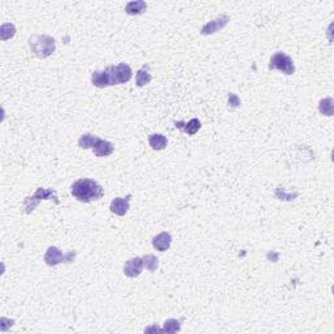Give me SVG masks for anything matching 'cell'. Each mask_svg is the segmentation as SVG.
I'll list each match as a JSON object with an SVG mask.
<instances>
[{
	"mask_svg": "<svg viewBox=\"0 0 334 334\" xmlns=\"http://www.w3.org/2000/svg\"><path fill=\"white\" fill-rule=\"evenodd\" d=\"M72 196L80 202H92L103 197V188L93 179H79L72 184Z\"/></svg>",
	"mask_w": 334,
	"mask_h": 334,
	"instance_id": "obj_1",
	"label": "cell"
},
{
	"mask_svg": "<svg viewBox=\"0 0 334 334\" xmlns=\"http://www.w3.org/2000/svg\"><path fill=\"white\" fill-rule=\"evenodd\" d=\"M29 47L37 58L46 59L55 52L56 42L50 35L35 34L29 38Z\"/></svg>",
	"mask_w": 334,
	"mask_h": 334,
	"instance_id": "obj_2",
	"label": "cell"
},
{
	"mask_svg": "<svg viewBox=\"0 0 334 334\" xmlns=\"http://www.w3.org/2000/svg\"><path fill=\"white\" fill-rule=\"evenodd\" d=\"M42 200H51L54 201L56 205H59L56 191H54V189H46V188H38L37 191L34 192L33 196L25 197V200H24V210H25V213L30 214L32 212H34V209L37 208L39 201Z\"/></svg>",
	"mask_w": 334,
	"mask_h": 334,
	"instance_id": "obj_3",
	"label": "cell"
},
{
	"mask_svg": "<svg viewBox=\"0 0 334 334\" xmlns=\"http://www.w3.org/2000/svg\"><path fill=\"white\" fill-rule=\"evenodd\" d=\"M92 84L96 88L100 89L117 85V76H115V66H109L107 68H104V71L93 72Z\"/></svg>",
	"mask_w": 334,
	"mask_h": 334,
	"instance_id": "obj_4",
	"label": "cell"
},
{
	"mask_svg": "<svg viewBox=\"0 0 334 334\" xmlns=\"http://www.w3.org/2000/svg\"><path fill=\"white\" fill-rule=\"evenodd\" d=\"M269 69H277L281 71L284 75H294L295 73V66L292 59L286 55L284 52H276L270 58V63H269Z\"/></svg>",
	"mask_w": 334,
	"mask_h": 334,
	"instance_id": "obj_5",
	"label": "cell"
},
{
	"mask_svg": "<svg viewBox=\"0 0 334 334\" xmlns=\"http://www.w3.org/2000/svg\"><path fill=\"white\" fill-rule=\"evenodd\" d=\"M73 259H75V252H69L67 255H64L58 247L54 246L49 247L46 253H45V261H46L49 267H56V265L64 263V261L71 263Z\"/></svg>",
	"mask_w": 334,
	"mask_h": 334,
	"instance_id": "obj_6",
	"label": "cell"
},
{
	"mask_svg": "<svg viewBox=\"0 0 334 334\" xmlns=\"http://www.w3.org/2000/svg\"><path fill=\"white\" fill-rule=\"evenodd\" d=\"M229 21H230L229 16L222 15V16L217 17V18H214V20L206 22V24L201 28L200 33L202 34V35H212V34L217 33V32L223 29V28L229 24Z\"/></svg>",
	"mask_w": 334,
	"mask_h": 334,
	"instance_id": "obj_7",
	"label": "cell"
},
{
	"mask_svg": "<svg viewBox=\"0 0 334 334\" xmlns=\"http://www.w3.org/2000/svg\"><path fill=\"white\" fill-rule=\"evenodd\" d=\"M131 199H132L131 195H128L127 197H115V199L111 201V204H110V210H111L114 214L123 217V216H125V214L128 213V210H130Z\"/></svg>",
	"mask_w": 334,
	"mask_h": 334,
	"instance_id": "obj_8",
	"label": "cell"
},
{
	"mask_svg": "<svg viewBox=\"0 0 334 334\" xmlns=\"http://www.w3.org/2000/svg\"><path fill=\"white\" fill-rule=\"evenodd\" d=\"M142 269H144V261L142 257H132L124 264V274L128 278H136L141 274Z\"/></svg>",
	"mask_w": 334,
	"mask_h": 334,
	"instance_id": "obj_9",
	"label": "cell"
},
{
	"mask_svg": "<svg viewBox=\"0 0 334 334\" xmlns=\"http://www.w3.org/2000/svg\"><path fill=\"white\" fill-rule=\"evenodd\" d=\"M114 150H115L114 144H111V142L107 141V140H103V138H100V141L97 142V145L93 148V153H94V155L100 157V158H102V157H109V155L113 154Z\"/></svg>",
	"mask_w": 334,
	"mask_h": 334,
	"instance_id": "obj_10",
	"label": "cell"
},
{
	"mask_svg": "<svg viewBox=\"0 0 334 334\" xmlns=\"http://www.w3.org/2000/svg\"><path fill=\"white\" fill-rule=\"evenodd\" d=\"M172 243V236L168 233H161L157 236L153 238L151 240V244L154 247L155 250H159V252H165L170 247H171Z\"/></svg>",
	"mask_w": 334,
	"mask_h": 334,
	"instance_id": "obj_11",
	"label": "cell"
},
{
	"mask_svg": "<svg viewBox=\"0 0 334 334\" xmlns=\"http://www.w3.org/2000/svg\"><path fill=\"white\" fill-rule=\"evenodd\" d=\"M175 127L178 130L183 131L184 134H187L188 136H193L199 132V130L201 128V123L199 119L193 117L188 123H184V121H176Z\"/></svg>",
	"mask_w": 334,
	"mask_h": 334,
	"instance_id": "obj_12",
	"label": "cell"
},
{
	"mask_svg": "<svg viewBox=\"0 0 334 334\" xmlns=\"http://www.w3.org/2000/svg\"><path fill=\"white\" fill-rule=\"evenodd\" d=\"M115 76H117V84H125L128 83L132 77V69L128 64L125 63H120L119 66L115 67Z\"/></svg>",
	"mask_w": 334,
	"mask_h": 334,
	"instance_id": "obj_13",
	"label": "cell"
},
{
	"mask_svg": "<svg viewBox=\"0 0 334 334\" xmlns=\"http://www.w3.org/2000/svg\"><path fill=\"white\" fill-rule=\"evenodd\" d=\"M148 8V5L144 0H134V1H130L128 4L125 5V12L131 15V16H136V15H141Z\"/></svg>",
	"mask_w": 334,
	"mask_h": 334,
	"instance_id": "obj_14",
	"label": "cell"
},
{
	"mask_svg": "<svg viewBox=\"0 0 334 334\" xmlns=\"http://www.w3.org/2000/svg\"><path fill=\"white\" fill-rule=\"evenodd\" d=\"M149 145L154 150H163L167 146V137L161 134H154L149 136Z\"/></svg>",
	"mask_w": 334,
	"mask_h": 334,
	"instance_id": "obj_15",
	"label": "cell"
},
{
	"mask_svg": "<svg viewBox=\"0 0 334 334\" xmlns=\"http://www.w3.org/2000/svg\"><path fill=\"white\" fill-rule=\"evenodd\" d=\"M100 141L98 136H94L92 134H83L79 140V146L81 149H92L97 145V142Z\"/></svg>",
	"mask_w": 334,
	"mask_h": 334,
	"instance_id": "obj_16",
	"label": "cell"
},
{
	"mask_svg": "<svg viewBox=\"0 0 334 334\" xmlns=\"http://www.w3.org/2000/svg\"><path fill=\"white\" fill-rule=\"evenodd\" d=\"M150 81H151V75L149 73V71H148V67L144 66V67H142L141 69H138L137 73H136V85L141 88V86L148 85Z\"/></svg>",
	"mask_w": 334,
	"mask_h": 334,
	"instance_id": "obj_17",
	"label": "cell"
},
{
	"mask_svg": "<svg viewBox=\"0 0 334 334\" xmlns=\"http://www.w3.org/2000/svg\"><path fill=\"white\" fill-rule=\"evenodd\" d=\"M318 111H320L322 115H326V117H333V100H332V98H324V100H320V103H318Z\"/></svg>",
	"mask_w": 334,
	"mask_h": 334,
	"instance_id": "obj_18",
	"label": "cell"
},
{
	"mask_svg": "<svg viewBox=\"0 0 334 334\" xmlns=\"http://www.w3.org/2000/svg\"><path fill=\"white\" fill-rule=\"evenodd\" d=\"M142 261H144V267H146L149 271H155L158 269L159 261L154 255L144 256V257H142Z\"/></svg>",
	"mask_w": 334,
	"mask_h": 334,
	"instance_id": "obj_19",
	"label": "cell"
},
{
	"mask_svg": "<svg viewBox=\"0 0 334 334\" xmlns=\"http://www.w3.org/2000/svg\"><path fill=\"white\" fill-rule=\"evenodd\" d=\"M180 330V321L175 320V318H170L165 322L162 332H167V333H176Z\"/></svg>",
	"mask_w": 334,
	"mask_h": 334,
	"instance_id": "obj_20",
	"label": "cell"
},
{
	"mask_svg": "<svg viewBox=\"0 0 334 334\" xmlns=\"http://www.w3.org/2000/svg\"><path fill=\"white\" fill-rule=\"evenodd\" d=\"M16 34V28L12 24H4L1 26V39L7 41L9 38H12Z\"/></svg>",
	"mask_w": 334,
	"mask_h": 334,
	"instance_id": "obj_21",
	"label": "cell"
},
{
	"mask_svg": "<svg viewBox=\"0 0 334 334\" xmlns=\"http://www.w3.org/2000/svg\"><path fill=\"white\" fill-rule=\"evenodd\" d=\"M276 196L280 199V200H294L295 197L298 196V193H294V195H288V193L284 192V188L278 187L276 191Z\"/></svg>",
	"mask_w": 334,
	"mask_h": 334,
	"instance_id": "obj_22",
	"label": "cell"
},
{
	"mask_svg": "<svg viewBox=\"0 0 334 334\" xmlns=\"http://www.w3.org/2000/svg\"><path fill=\"white\" fill-rule=\"evenodd\" d=\"M229 106L231 109H236V107L240 106V100H239V97L236 94H234V93H230L229 94Z\"/></svg>",
	"mask_w": 334,
	"mask_h": 334,
	"instance_id": "obj_23",
	"label": "cell"
}]
</instances>
